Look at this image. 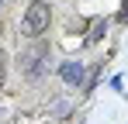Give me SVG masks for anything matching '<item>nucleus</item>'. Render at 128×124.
I'll return each mask as SVG.
<instances>
[{"label":"nucleus","mask_w":128,"mask_h":124,"mask_svg":"<svg viewBox=\"0 0 128 124\" xmlns=\"http://www.w3.org/2000/svg\"><path fill=\"white\" fill-rule=\"evenodd\" d=\"M4 62H7V55L0 52V86H4Z\"/></svg>","instance_id":"4"},{"label":"nucleus","mask_w":128,"mask_h":124,"mask_svg":"<svg viewBox=\"0 0 128 124\" xmlns=\"http://www.w3.org/2000/svg\"><path fill=\"white\" fill-rule=\"evenodd\" d=\"M45 59H48V48H45V45H35L31 52H24V55H21V69H24V76H38Z\"/></svg>","instance_id":"2"},{"label":"nucleus","mask_w":128,"mask_h":124,"mask_svg":"<svg viewBox=\"0 0 128 124\" xmlns=\"http://www.w3.org/2000/svg\"><path fill=\"white\" fill-rule=\"evenodd\" d=\"M48 17H52V10H48V3L42 0H35L31 7H28V14H24V35H42L45 28H48Z\"/></svg>","instance_id":"1"},{"label":"nucleus","mask_w":128,"mask_h":124,"mask_svg":"<svg viewBox=\"0 0 128 124\" xmlns=\"http://www.w3.org/2000/svg\"><path fill=\"white\" fill-rule=\"evenodd\" d=\"M59 76H62L69 86H80V83H83V65H80V62H62V65H59Z\"/></svg>","instance_id":"3"}]
</instances>
